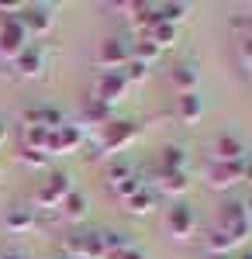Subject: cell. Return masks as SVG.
<instances>
[{"mask_svg": "<svg viewBox=\"0 0 252 259\" xmlns=\"http://www.w3.org/2000/svg\"><path fill=\"white\" fill-rule=\"evenodd\" d=\"M187 187H190L187 173H166V169H159V190L162 194H183Z\"/></svg>", "mask_w": 252, "mask_h": 259, "instance_id": "603a6c76", "label": "cell"}, {"mask_svg": "<svg viewBox=\"0 0 252 259\" xmlns=\"http://www.w3.org/2000/svg\"><path fill=\"white\" fill-rule=\"evenodd\" d=\"M28 41H31V38H28V31H24V24H21L18 14L0 18V59H4V62H14Z\"/></svg>", "mask_w": 252, "mask_h": 259, "instance_id": "7a4b0ae2", "label": "cell"}, {"mask_svg": "<svg viewBox=\"0 0 252 259\" xmlns=\"http://www.w3.org/2000/svg\"><path fill=\"white\" fill-rule=\"evenodd\" d=\"M214 228H221V232H228L232 242H245L252 235V221L245 214V204H221L218 207V225Z\"/></svg>", "mask_w": 252, "mask_h": 259, "instance_id": "6da1fadb", "label": "cell"}, {"mask_svg": "<svg viewBox=\"0 0 252 259\" xmlns=\"http://www.w3.org/2000/svg\"><path fill=\"white\" fill-rule=\"evenodd\" d=\"M121 259H145V252H138L135 245H132V249H128V252H124V256H121Z\"/></svg>", "mask_w": 252, "mask_h": 259, "instance_id": "836d02e7", "label": "cell"}, {"mask_svg": "<svg viewBox=\"0 0 252 259\" xmlns=\"http://www.w3.org/2000/svg\"><path fill=\"white\" fill-rule=\"evenodd\" d=\"M155 204H159L155 190H145V187H142V190H135L132 197L124 200V207H128L132 214H152V211H155Z\"/></svg>", "mask_w": 252, "mask_h": 259, "instance_id": "2e32d148", "label": "cell"}, {"mask_svg": "<svg viewBox=\"0 0 252 259\" xmlns=\"http://www.w3.org/2000/svg\"><path fill=\"white\" fill-rule=\"evenodd\" d=\"M4 142H7V121L0 118V145H4Z\"/></svg>", "mask_w": 252, "mask_h": 259, "instance_id": "e575fe53", "label": "cell"}, {"mask_svg": "<svg viewBox=\"0 0 252 259\" xmlns=\"http://www.w3.org/2000/svg\"><path fill=\"white\" fill-rule=\"evenodd\" d=\"M242 62H245V69L252 73V41H242Z\"/></svg>", "mask_w": 252, "mask_h": 259, "instance_id": "d6a6232c", "label": "cell"}, {"mask_svg": "<svg viewBox=\"0 0 252 259\" xmlns=\"http://www.w3.org/2000/svg\"><path fill=\"white\" fill-rule=\"evenodd\" d=\"M124 90H128V83H124L121 73H107V69H104L97 80H94V100H100V104H114V100H121Z\"/></svg>", "mask_w": 252, "mask_h": 259, "instance_id": "30bf717a", "label": "cell"}, {"mask_svg": "<svg viewBox=\"0 0 252 259\" xmlns=\"http://www.w3.org/2000/svg\"><path fill=\"white\" fill-rule=\"evenodd\" d=\"M14 69H18V76H24V80H35V76H41V69H45V52H41V45H24L21 49V56L14 59Z\"/></svg>", "mask_w": 252, "mask_h": 259, "instance_id": "8fae6325", "label": "cell"}, {"mask_svg": "<svg viewBox=\"0 0 252 259\" xmlns=\"http://www.w3.org/2000/svg\"><path fill=\"white\" fill-rule=\"evenodd\" d=\"M21 24H24V31H28V38L35 35H45L49 28H52V7L49 4H24V11L18 14Z\"/></svg>", "mask_w": 252, "mask_h": 259, "instance_id": "52a82bcc", "label": "cell"}, {"mask_svg": "<svg viewBox=\"0 0 252 259\" xmlns=\"http://www.w3.org/2000/svg\"><path fill=\"white\" fill-rule=\"evenodd\" d=\"M245 214H249V221H252V197L245 200Z\"/></svg>", "mask_w": 252, "mask_h": 259, "instance_id": "74e56055", "label": "cell"}, {"mask_svg": "<svg viewBox=\"0 0 252 259\" xmlns=\"http://www.w3.org/2000/svg\"><path fill=\"white\" fill-rule=\"evenodd\" d=\"M214 162H238L245 159V145L238 135H228V132H221L218 139H214Z\"/></svg>", "mask_w": 252, "mask_h": 259, "instance_id": "7c38bea8", "label": "cell"}, {"mask_svg": "<svg viewBox=\"0 0 252 259\" xmlns=\"http://www.w3.org/2000/svg\"><path fill=\"white\" fill-rule=\"evenodd\" d=\"M73 190H76V187H73V177L56 169V173H49V180L35 190V200H38L41 207H59V204L69 197Z\"/></svg>", "mask_w": 252, "mask_h": 259, "instance_id": "3957f363", "label": "cell"}, {"mask_svg": "<svg viewBox=\"0 0 252 259\" xmlns=\"http://www.w3.org/2000/svg\"><path fill=\"white\" fill-rule=\"evenodd\" d=\"M83 121H90V124H97V128H104L107 121H114V114H111V104H100V100H87L83 104Z\"/></svg>", "mask_w": 252, "mask_h": 259, "instance_id": "d6986e66", "label": "cell"}, {"mask_svg": "<svg viewBox=\"0 0 252 259\" xmlns=\"http://www.w3.org/2000/svg\"><path fill=\"white\" fill-rule=\"evenodd\" d=\"M107 187H111V194H117L121 200H128L132 194H135V190H142L145 183H142V177H138V173H132V177H124V180H114V183H107Z\"/></svg>", "mask_w": 252, "mask_h": 259, "instance_id": "484cf974", "label": "cell"}, {"mask_svg": "<svg viewBox=\"0 0 252 259\" xmlns=\"http://www.w3.org/2000/svg\"><path fill=\"white\" fill-rule=\"evenodd\" d=\"M4 228H7V232H28V228H35V211L24 207V204L7 207V214H4Z\"/></svg>", "mask_w": 252, "mask_h": 259, "instance_id": "9a60e30c", "label": "cell"}, {"mask_svg": "<svg viewBox=\"0 0 252 259\" xmlns=\"http://www.w3.org/2000/svg\"><path fill=\"white\" fill-rule=\"evenodd\" d=\"M197 228V218L194 211L187 207V204H173L170 211H166V232L173 235V239H190Z\"/></svg>", "mask_w": 252, "mask_h": 259, "instance_id": "9c48e42d", "label": "cell"}, {"mask_svg": "<svg viewBox=\"0 0 252 259\" xmlns=\"http://www.w3.org/2000/svg\"><path fill=\"white\" fill-rule=\"evenodd\" d=\"M145 38H149V41L155 45V49L162 52V49H170V45L176 41V28H173V24H162V21H159V24H155L152 31L145 35Z\"/></svg>", "mask_w": 252, "mask_h": 259, "instance_id": "cb8c5ba5", "label": "cell"}, {"mask_svg": "<svg viewBox=\"0 0 252 259\" xmlns=\"http://www.w3.org/2000/svg\"><path fill=\"white\" fill-rule=\"evenodd\" d=\"M18 156H21V162H24V166H35V169L49 166V159H52V156H45V152H35V149H21Z\"/></svg>", "mask_w": 252, "mask_h": 259, "instance_id": "f1b7e54d", "label": "cell"}, {"mask_svg": "<svg viewBox=\"0 0 252 259\" xmlns=\"http://www.w3.org/2000/svg\"><path fill=\"white\" fill-rule=\"evenodd\" d=\"M200 111H204L200 94H183V97H180V104H176V114H180V121H183V124L200 121Z\"/></svg>", "mask_w": 252, "mask_h": 259, "instance_id": "ac0fdd59", "label": "cell"}, {"mask_svg": "<svg viewBox=\"0 0 252 259\" xmlns=\"http://www.w3.org/2000/svg\"><path fill=\"white\" fill-rule=\"evenodd\" d=\"M135 169L128 166V162H114L111 169H107V183H114V180H124V177H132Z\"/></svg>", "mask_w": 252, "mask_h": 259, "instance_id": "1f68e13d", "label": "cell"}, {"mask_svg": "<svg viewBox=\"0 0 252 259\" xmlns=\"http://www.w3.org/2000/svg\"><path fill=\"white\" fill-rule=\"evenodd\" d=\"M0 259H24L21 252H0Z\"/></svg>", "mask_w": 252, "mask_h": 259, "instance_id": "d590c367", "label": "cell"}, {"mask_svg": "<svg viewBox=\"0 0 252 259\" xmlns=\"http://www.w3.org/2000/svg\"><path fill=\"white\" fill-rule=\"evenodd\" d=\"M170 83L180 90V97H183V94H197V87H200V69H197L194 62H180V66H173V73H170Z\"/></svg>", "mask_w": 252, "mask_h": 259, "instance_id": "4fadbf2b", "label": "cell"}, {"mask_svg": "<svg viewBox=\"0 0 252 259\" xmlns=\"http://www.w3.org/2000/svg\"><path fill=\"white\" fill-rule=\"evenodd\" d=\"M211 259H228V256H211Z\"/></svg>", "mask_w": 252, "mask_h": 259, "instance_id": "ab89813d", "label": "cell"}, {"mask_svg": "<svg viewBox=\"0 0 252 259\" xmlns=\"http://www.w3.org/2000/svg\"><path fill=\"white\" fill-rule=\"evenodd\" d=\"M135 135H138L135 121H124V118L107 121L100 128V152H121L128 142H135Z\"/></svg>", "mask_w": 252, "mask_h": 259, "instance_id": "277c9868", "label": "cell"}, {"mask_svg": "<svg viewBox=\"0 0 252 259\" xmlns=\"http://www.w3.org/2000/svg\"><path fill=\"white\" fill-rule=\"evenodd\" d=\"M121 76H124L128 87H132V83H142L145 76H149V66H145V62H138V59H128V66L121 69Z\"/></svg>", "mask_w": 252, "mask_h": 259, "instance_id": "83f0119b", "label": "cell"}, {"mask_svg": "<svg viewBox=\"0 0 252 259\" xmlns=\"http://www.w3.org/2000/svg\"><path fill=\"white\" fill-rule=\"evenodd\" d=\"M79 145H83V128L79 124H59L49 132V142H45V152L49 156H69V152H76Z\"/></svg>", "mask_w": 252, "mask_h": 259, "instance_id": "5b68a950", "label": "cell"}, {"mask_svg": "<svg viewBox=\"0 0 252 259\" xmlns=\"http://www.w3.org/2000/svg\"><path fill=\"white\" fill-rule=\"evenodd\" d=\"M235 31L242 35V41H252V14H238L235 18Z\"/></svg>", "mask_w": 252, "mask_h": 259, "instance_id": "4dcf8cb0", "label": "cell"}, {"mask_svg": "<svg viewBox=\"0 0 252 259\" xmlns=\"http://www.w3.org/2000/svg\"><path fill=\"white\" fill-rule=\"evenodd\" d=\"M159 162H162V169H166V173H187V152H183L180 145H166Z\"/></svg>", "mask_w": 252, "mask_h": 259, "instance_id": "ffe728a7", "label": "cell"}, {"mask_svg": "<svg viewBox=\"0 0 252 259\" xmlns=\"http://www.w3.org/2000/svg\"><path fill=\"white\" fill-rule=\"evenodd\" d=\"M187 11H190V7H187V4H159V21H162V24H180V21L187 18Z\"/></svg>", "mask_w": 252, "mask_h": 259, "instance_id": "4316f807", "label": "cell"}, {"mask_svg": "<svg viewBox=\"0 0 252 259\" xmlns=\"http://www.w3.org/2000/svg\"><path fill=\"white\" fill-rule=\"evenodd\" d=\"M245 180H252V159H245Z\"/></svg>", "mask_w": 252, "mask_h": 259, "instance_id": "8d00e7d4", "label": "cell"}, {"mask_svg": "<svg viewBox=\"0 0 252 259\" xmlns=\"http://www.w3.org/2000/svg\"><path fill=\"white\" fill-rule=\"evenodd\" d=\"M59 207H62V218H69V221H83L87 218V197H83L79 190H73Z\"/></svg>", "mask_w": 252, "mask_h": 259, "instance_id": "44dd1931", "label": "cell"}, {"mask_svg": "<svg viewBox=\"0 0 252 259\" xmlns=\"http://www.w3.org/2000/svg\"><path fill=\"white\" fill-rule=\"evenodd\" d=\"M128 45H132V59L145 62V66H152V62L159 59V49H155V45L145 38V35H138V38H135V41H128Z\"/></svg>", "mask_w": 252, "mask_h": 259, "instance_id": "7402d4cb", "label": "cell"}, {"mask_svg": "<svg viewBox=\"0 0 252 259\" xmlns=\"http://www.w3.org/2000/svg\"><path fill=\"white\" fill-rule=\"evenodd\" d=\"M45 142H49V132H45V128H24V132H21V149L45 152ZM45 156H49V152H45Z\"/></svg>", "mask_w": 252, "mask_h": 259, "instance_id": "d4e9b609", "label": "cell"}, {"mask_svg": "<svg viewBox=\"0 0 252 259\" xmlns=\"http://www.w3.org/2000/svg\"><path fill=\"white\" fill-rule=\"evenodd\" d=\"M62 124V114H59L56 107H28L24 111V128H45V132H52Z\"/></svg>", "mask_w": 252, "mask_h": 259, "instance_id": "5bb4252c", "label": "cell"}, {"mask_svg": "<svg viewBox=\"0 0 252 259\" xmlns=\"http://www.w3.org/2000/svg\"><path fill=\"white\" fill-rule=\"evenodd\" d=\"M83 242H87V232H73V235L66 239V252H69V259H83Z\"/></svg>", "mask_w": 252, "mask_h": 259, "instance_id": "f546056e", "label": "cell"}, {"mask_svg": "<svg viewBox=\"0 0 252 259\" xmlns=\"http://www.w3.org/2000/svg\"><path fill=\"white\" fill-rule=\"evenodd\" d=\"M242 259H252V249H245V252H242Z\"/></svg>", "mask_w": 252, "mask_h": 259, "instance_id": "f35d334b", "label": "cell"}, {"mask_svg": "<svg viewBox=\"0 0 252 259\" xmlns=\"http://www.w3.org/2000/svg\"><path fill=\"white\" fill-rule=\"evenodd\" d=\"M242 180H245V159H238V162H211V166H207V183L218 187V190L235 187V183H242Z\"/></svg>", "mask_w": 252, "mask_h": 259, "instance_id": "ba28073f", "label": "cell"}, {"mask_svg": "<svg viewBox=\"0 0 252 259\" xmlns=\"http://www.w3.org/2000/svg\"><path fill=\"white\" fill-rule=\"evenodd\" d=\"M132 59V45L124 38H104L97 49V62L107 69V73H121Z\"/></svg>", "mask_w": 252, "mask_h": 259, "instance_id": "8992f818", "label": "cell"}, {"mask_svg": "<svg viewBox=\"0 0 252 259\" xmlns=\"http://www.w3.org/2000/svg\"><path fill=\"white\" fill-rule=\"evenodd\" d=\"M204 249L211 252V256H228L235 249V242H232V235L228 232H221V228H211L207 235H204Z\"/></svg>", "mask_w": 252, "mask_h": 259, "instance_id": "e0dca14e", "label": "cell"}]
</instances>
